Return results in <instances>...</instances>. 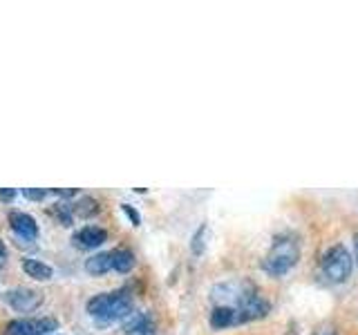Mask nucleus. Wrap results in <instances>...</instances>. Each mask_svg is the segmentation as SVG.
<instances>
[{"mask_svg":"<svg viewBox=\"0 0 358 335\" xmlns=\"http://www.w3.org/2000/svg\"><path fill=\"white\" fill-rule=\"evenodd\" d=\"M87 313L101 324H112L126 320L132 313V297L126 290H110V293H99L85 304Z\"/></svg>","mask_w":358,"mask_h":335,"instance_id":"obj_1","label":"nucleus"},{"mask_svg":"<svg viewBox=\"0 0 358 335\" xmlns=\"http://www.w3.org/2000/svg\"><path fill=\"white\" fill-rule=\"evenodd\" d=\"M300 260V244L296 237H291V234H278L273 239L271 248H268L264 262H262V268L273 277H280L289 273L291 268H294Z\"/></svg>","mask_w":358,"mask_h":335,"instance_id":"obj_2","label":"nucleus"},{"mask_svg":"<svg viewBox=\"0 0 358 335\" xmlns=\"http://www.w3.org/2000/svg\"><path fill=\"white\" fill-rule=\"evenodd\" d=\"M352 268H354L352 255L343 244H336L329 251H324L322 260H320V271H322L324 279L331 284H341L345 279H350Z\"/></svg>","mask_w":358,"mask_h":335,"instance_id":"obj_3","label":"nucleus"},{"mask_svg":"<svg viewBox=\"0 0 358 335\" xmlns=\"http://www.w3.org/2000/svg\"><path fill=\"white\" fill-rule=\"evenodd\" d=\"M59 329L56 318H20L11 320L3 335H50Z\"/></svg>","mask_w":358,"mask_h":335,"instance_id":"obj_4","label":"nucleus"},{"mask_svg":"<svg viewBox=\"0 0 358 335\" xmlns=\"http://www.w3.org/2000/svg\"><path fill=\"white\" fill-rule=\"evenodd\" d=\"M3 299L7 304L18 311V313H31L36 311L43 304V293L36 288H27V286H18V288H9L7 293L3 295Z\"/></svg>","mask_w":358,"mask_h":335,"instance_id":"obj_5","label":"nucleus"},{"mask_svg":"<svg viewBox=\"0 0 358 335\" xmlns=\"http://www.w3.org/2000/svg\"><path fill=\"white\" fill-rule=\"evenodd\" d=\"M9 226H11V230L18 234V237L27 239V241L38 237V223H36V219H34L31 215H27V212L11 210L9 212Z\"/></svg>","mask_w":358,"mask_h":335,"instance_id":"obj_6","label":"nucleus"},{"mask_svg":"<svg viewBox=\"0 0 358 335\" xmlns=\"http://www.w3.org/2000/svg\"><path fill=\"white\" fill-rule=\"evenodd\" d=\"M72 241H74V246H78V248H83V251L99 248L101 244L108 241V232L103 228H99V226H85V228L74 232Z\"/></svg>","mask_w":358,"mask_h":335,"instance_id":"obj_7","label":"nucleus"},{"mask_svg":"<svg viewBox=\"0 0 358 335\" xmlns=\"http://www.w3.org/2000/svg\"><path fill=\"white\" fill-rule=\"evenodd\" d=\"M210 327L215 331L229 329V327H238V311H235L233 306L217 304L210 313Z\"/></svg>","mask_w":358,"mask_h":335,"instance_id":"obj_8","label":"nucleus"},{"mask_svg":"<svg viewBox=\"0 0 358 335\" xmlns=\"http://www.w3.org/2000/svg\"><path fill=\"white\" fill-rule=\"evenodd\" d=\"M123 331L150 335V333H155V322L148 313H134V315H130L126 322H123Z\"/></svg>","mask_w":358,"mask_h":335,"instance_id":"obj_9","label":"nucleus"},{"mask_svg":"<svg viewBox=\"0 0 358 335\" xmlns=\"http://www.w3.org/2000/svg\"><path fill=\"white\" fill-rule=\"evenodd\" d=\"M22 271H25L29 277L38 279V282H48V279L54 277L52 266L43 264L41 260H31V257H27V260H22Z\"/></svg>","mask_w":358,"mask_h":335,"instance_id":"obj_10","label":"nucleus"},{"mask_svg":"<svg viewBox=\"0 0 358 335\" xmlns=\"http://www.w3.org/2000/svg\"><path fill=\"white\" fill-rule=\"evenodd\" d=\"M85 271L90 275H106L112 271V253H96L85 262Z\"/></svg>","mask_w":358,"mask_h":335,"instance_id":"obj_11","label":"nucleus"},{"mask_svg":"<svg viewBox=\"0 0 358 335\" xmlns=\"http://www.w3.org/2000/svg\"><path fill=\"white\" fill-rule=\"evenodd\" d=\"M112 253V268L117 273H130L134 268V253L128 248H115Z\"/></svg>","mask_w":358,"mask_h":335,"instance_id":"obj_12","label":"nucleus"},{"mask_svg":"<svg viewBox=\"0 0 358 335\" xmlns=\"http://www.w3.org/2000/svg\"><path fill=\"white\" fill-rule=\"evenodd\" d=\"M72 206V212L76 217H81V219H87V217H94L96 212H99V204H96V199L92 197H81L76 201V204H70Z\"/></svg>","mask_w":358,"mask_h":335,"instance_id":"obj_13","label":"nucleus"},{"mask_svg":"<svg viewBox=\"0 0 358 335\" xmlns=\"http://www.w3.org/2000/svg\"><path fill=\"white\" fill-rule=\"evenodd\" d=\"M50 215H54L56 219L63 223V226H72L74 212H72V206L70 204H54L50 208Z\"/></svg>","mask_w":358,"mask_h":335,"instance_id":"obj_14","label":"nucleus"},{"mask_svg":"<svg viewBox=\"0 0 358 335\" xmlns=\"http://www.w3.org/2000/svg\"><path fill=\"white\" fill-rule=\"evenodd\" d=\"M22 195H25L27 199H31V201H41V199H45V195H48V190H41V188H22Z\"/></svg>","mask_w":358,"mask_h":335,"instance_id":"obj_15","label":"nucleus"},{"mask_svg":"<svg viewBox=\"0 0 358 335\" xmlns=\"http://www.w3.org/2000/svg\"><path fill=\"white\" fill-rule=\"evenodd\" d=\"M121 210L123 212H126V215H128V219L132 221V226H139V223H141V217H139V212L137 210H134L130 204H121Z\"/></svg>","mask_w":358,"mask_h":335,"instance_id":"obj_16","label":"nucleus"},{"mask_svg":"<svg viewBox=\"0 0 358 335\" xmlns=\"http://www.w3.org/2000/svg\"><path fill=\"white\" fill-rule=\"evenodd\" d=\"M14 197H16L14 188H0V199H3V201H11Z\"/></svg>","mask_w":358,"mask_h":335,"instance_id":"obj_17","label":"nucleus"},{"mask_svg":"<svg viewBox=\"0 0 358 335\" xmlns=\"http://www.w3.org/2000/svg\"><path fill=\"white\" fill-rule=\"evenodd\" d=\"M7 257H9L7 246H5V241H3V239H0V268H3V266L7 264Z\"/></svg>","mask_w":358,"mask_h":335,"instance_id":"obj_18","label":"nucleus"},{"mask_svg":"<svg viewBox=\"0 0 358 335\" xmlns=\"http://www.w3.org/2000/svg\"><path fill=\"white\" fill-rule=\"evenodd\" d=\"M316 335H336V331H331V329H327V331H324V329H320Z\"/></svg>","mask_w":358,"mask_h":335,"instance_id":"obj_19","label":"nucleus"},{"mask_svg":"<svg viewBox=\"0 0 358 335\" xmlns=\"http://www.w3.org/2000/svg\"><path fill=\"white\" fill-rule=\"evenodd\" d=\"M356 253H358V234H356Z\"/></svg>","mask_w":358,"mask_h":335,"instance_id":"obj_20","label":"nucleus"}]
</instances>
